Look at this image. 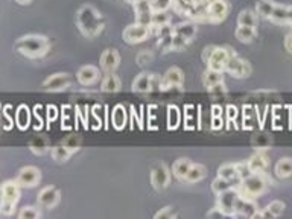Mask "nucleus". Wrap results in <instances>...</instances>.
<instances>
[{
	"mask_svg": "<svg viewBox=\"0 0 292 219\" xmlns=\"http://www.w3.org/2000/svg\"><path fill=\"white\" fill-rule=\"evenodd\" d=\"M76 25L83 35L87 38H94L101 35V32L105 28V20L102 14L91 5L81 6L76 12Z\"/></svg>",
	"mask_w": 292,
	"mask_h": 219,
	"instance_id": "1",
	"label": "nucleus"
},
{
	"mask_svg": "<svg viewBox=\"0 0 292 219\" xmlns=\"http://www.w3.org/2000/svg\"><path fill=\"white\" fill-rule=\"evenodd\" d=\"M14 49L28 58H41L49 52L51 43H49V40L44 35L29 33V35H23L15 41Z\"/></svg>",
	"mask_w": 292,
	"mask_h": 219,
	"instance_id": "2",
	"label": "nucleus"
},
{
	"mask_svg": "<svg viewBox=\"0 0 292 219\" xmlns=\"http://www.w3.org/2000/svg\"><path fill=\"white\" fill-rule=\"evenodd\" d=\"M268 181H269V178H266L265 172H261V174L251 172L248 177L239 180V184L236 186V189L240 196L254 199L256 196H261L266 190Z\"/></svg>",
	"mask_w": 292,
	"mask_h": 219,
	"instance_id": "3",
	"label": "nucleus"
},
{
	"mask_svg": "<svg viewBox=\"0 0 292 219\" xmlns=\"http://www.w3.org/2000/svg\"><path fill=\"white\" fill-rule=\"evenodd\" d=\"M236 54L233 49L230 47H218L215 46L212 55L207 60V69H212V70H218V72H225V67L227 63H229L230 57Z\"/></svg>",
	"mask_w": 292,
	"mask_h": 219,
	"instance_id": "4",
	"label": "nucleus"
},
{
	"mask_svg": "<svg viewBox=\"0 0 292 219\" xmlns=\"http://www.w3.org/2000/svg\"><path fill=\"white\" fill-rule=\"evenodd\" d=\"M151 28L149 26H143V25H139V23H133L129 25L123 29V41L128 43V44H139V43H143L149 38L151 35Z\"/></svg>",
	"mask_w": 292,
	"mask_h": 219,
	"instance_id": "5",
	"label": "nucleus"
},
{
	"mask_svg": "<svg viewBox=\"0 0 292 219\" xmlns=\"http://www.w3.org/2000/svg\"><path fill=\"white\" fill-rule=\"evenodd\" d=\"M183 81H184L183 70L178 69V67H171V69L166 70L163 78L160 79V90L161 92H168V90H172V89H180L181 90Z\"/></svg>",
	"mask_w": 292,
	"mask_h": 219,
	"instance_id": "6",
	"label": "nucleus"
},
{
	"mask_svg": "<svg viewBox=\"0 0 292 219\" xmlns=\"http://www.w3.org/2000/svg\"><path fill=\"white\" fill-rule=\"evenodd\" d=\"M225 72H229L233 78H247L251 73V65L247 60L240 58L237 54H233L227 63Z\"/></svg>",
	"mask_w": 292,
	"mask_h": 219,
	"instance_id": "7",
	"label": "nucleus"
},
{
	"mask_svg": "<svg viewBox=\"0 0 292 219\" xmlns=\"http://www.w3.org/2000/svg\"><path fill=\"white\" fill-rule=\"evenodd\" d=\"M160 79L154 73H140L133 81V92L136 93H148L151 90H160Z\"/></svg>",
	"mask_w": 292,
	"mask_h": 219,
	"instance_id": "8",
	"label": "nucleus"
},
{
	"mask_svg": "<svg viewBox=\"0 0 292 219\" xmlns=\"http://www.w3.org/2000/svg\"><path fill=\"white\" fill-rule=\"evenodd\" d=\"M237 198H239V192L233 186L232 189H229V190H225V192L218 195V207L227 216H234V209H236Z\"/></svg>",
	"mask_w": 292,
	"mask_h": 219,
	"instance_id": "9",
	"label": "nucleus"
},
{
	"mask_svg": "<svg viewBox=\"0 0 292 219\" xmlns=\"http://www.w3.org/2000/svg\"><path fill=\"white\" fill-rule=\"evenodd\" d=\"M40 178H41V172L38 167L26 166L20 169L15 181L20 184V188H34L40 183Z\"/></svg>",
	"mask_w": 292,
	"mask_h": 219,
	"instance_id": "10",
	"label": "nucleus"
},
{
	"mask_svg": "<svg viewBox=\"0 0 292 219\" xmlns=\"http://www.w3.org/2000/svg\"><path fill=\"white\" fill-rule=\"evenodd\" d=\"M133 8L136 14V23L151 28V19L154 14L151 0H139V2L133 3Z\"/></svg>",
	"mask_w": 292,
	"mask_h": 219,
	"instance_id": "11",
	"label": "nucleus"
},
{
	"mask_svg": "<svg viewBox=\"0 0 292 219\" xmlns=\"http://www.w3.org/2000/svg\"><path fill=\"white\" fill-rule=\"evenodd\" d=\"M229 14V3L225 0H213L207 5V22L219 23Z\"/></svg>",
	"mask_w": 292,
	"mask_h": 219,
	"instance_id": "12",
	"label": "nucleus"
},
{
	"mask_svg": "<svg viewBox=\"0 0 292 219\" xmlns=\"http://www.w3.org/2000/svg\"><path fill=\"white\" fill-rule=\"evenodd\" d=\"M171 183V171L166 164H158L151 172V184L155 190H163Z\"/></svg>",
	"mask_w": 292,
	"mask_h": 219,
	"instance_id": "13",
	"label": "nucleus"
},
{
	"mask_svg": "<svg viewBox=\"0 0 292 219\" xmlns=\"http://www.w3.org/2000/svg\"><path fill=\"white\" fill-rule=\"evenodd\" d=\"M101 78V70L97 69L94 65H84L81 67L76 73V79L81 86L84 87H88V86H93L96 81H99Z\"/></svg>",
	"mask_w": 292,
	"mask_h": 219,
	"instance_id": "14",
	"label": "nucleus"
},
{
	"mask_svg": "<svg viewBox=\"0 0 292 219\" xmlns=\"http://www.w3.org/2000/svg\"><path fill=\"white\" fill-rule=\"evenodd\" d=\"M119 63H120V55L116 49H105L101 55V60H99L101 69L105 73L115 72L119 67Z\"/></svg>",
	"mask_w": 292,
	"mask_h": 219,
	"instance_id": "15",
	"label": "nucleus"
},
{
	"mask_svg": "<svg viewBox=\"0 0 292 219\" xmlns=\"http://www.w3.org/2000/svg\"><path fill=\"white\" fill-rule=\"evenodd\" d=\"M257 206L256 201L251 198L240 196L237 198L236 209H234V216H245V218H256L257 216Z\"/></svg>",
	"mask_w": 292,
	"mask_h": 219,
	"instance_id": "16",
	"label": "nucleus"
},
{
	"mask_svg": "<svg viewBox=\"0 0 292 219\" xmlns=\"http://www.w3.org/2000/svg\"><path fill=\"white\" fill-rule=\"evenodd\" d=\"M72 82V78L67 73H55L51 78H47L44 81V89L49 92H61L64 89H67Z\"/></svg>",
	"mask_w": 292,
	"mask_h": 219,
	"instance_id": "17",
	"label": "nucleus"
},
{
	"mask_svg": "<svg viewBox=\"0 0 292 219\" xmlns=\"http://www.w3.org/2000/svg\"><path fill=\"white\" fill-rule=\"evenodd\" d=\"M59 201V190L55 186H47L38 193V204L44 209H52Z\"/></svg>",
	"mask_w": 292,
	"mask_h": 219,
	"instance_id": "18",
	"label": "nucleus"
},
{
	"mask_svg": "<svg viewBox=\"0 0 292 219\" xmlns=\"http://www.w3.org/2000/svg\"><path fill=\"white\" fill-rule=\"evenodd\" d=\"M0 198L2 201H12L17 203L20 198V184L17 181H6L0 188Z\"/></svg>",
	"mask_w": 292,
	"mask_h": 219,
	"instance_id": "19",
	"label": "nucleus"
},
{
	"mask_svg": "<svg viewBox=\"0 0 292 219\" xmlns=\"http://www.w3.org/2000/svg\"><path fill=\"white\" fill-rule=\"evenodd\" d=\"M128 122V114L125 111V107L123 105H116L111 111V124H113V128L120 131L125 128Z\"/></svg>",
	"mask_w": 292,
	"mask_h": 219,
	"instance_id": "20",
	"label": "nucleus"
},
{
	"mask_svg": "<svg viewBox=\"0 0 292 219\" xmlns=\"http://www.w3.org/2000/svg\"><path fill=\"white\" fill-rule=\"evenodd\" d=\"M174 33L175 35H180V37L186 38L190 43L195 38V35H197V25L192 23V22L180 23V25L174 26Z\"/></svg>",
	"mask_w": 292,
	"mask_h": 219,
	"instance_id": "21",
	"label": "nucleus"
},
{
	"mask_svg": "<svg viewBox=\"0 0 292 219\" xmlns=\"http://www.w3.org/2000/svg\"><path fill=\"white\" fill-rule=\"evenodd\" d=\"M101 90L105 93H116L120 90V79L115 72H110L101 82Z\"/></svg>",
	"mask_w": 292,
	"mask_h": 219,
	"instance_id": "22",
	"label": "nucleus"
},
{
	"mask_svg": "<svg viewBox=\"0 0 292 219\" xmlns=\"http://www.w3.org/2000/svg\"><path fill=\"white\" fill-rule=\"evenodd\" d=\"M207 175V167L204 164H200V163H192L190 169L184 178L186 183H198L201 180H204Z\"/></svg>",
	"mask_w": 292,
	"mask_h": 219,
	"instance_id": "23",
	"label": "nucleus"
},
{
	"mask_svg": "<svg viewBox=\"0 0 292 219\" xmlns=\"http://www.w3.org/2000/svg\"><path fill=\"white\" fill-rule=\"evenodd\" d=\"M190 166H192V161L189 158H178L174 164H172V175L176 178V180H180V181H184L189 169H190Z\"/></svg>",
	"mask_w": 292,
	"mask_h": 219,
	"instance_id": "24",
	"label": "nucleus"
},
{
	"mask_svg": "<svg viewBox=\"0 0 292 219\" xmlns=\"http://www.w3.org/2000/svg\"><path fill=\"white\" fill-rule=\"evenodd\" d=\"M247 163H248V167H250V171H251L253 174H261V172H265V169H266L268 158H266L265 154L259 153V154L253 156Z\"/></svg>",
	"mask_w": 292,
	"mask_h": 219,
	"instance_id": "25",
	"label": "nucleus"
},
{
	"mask_svg": "<svg viewBox=\"0 0 292 219\" xmlns=\"http://www.w3.org/2000/svg\"><path fill=\"white\" fill-rule=\"evenodd\" d=\"M237 26L256 28L257 26V14L251 9H242L237 15Z\"/></svg>",
	"mask_w": 292,
	"mask_h": 219,
	"instance_id": "26",
	"label": "nucleus"
},
{
	"mask_svg": "<svg viewBox=\"0 0 292 219\" xmlns=\"http://www.w3.org/2000/svg\"><path fill=\"white\" fill-rule=\"evenodd\" d=\"M234 37L240 43H251L257 37L256 28H247V26H237L234 31Z\"/></svg>",
	"mask_w": 292,
	"mask_h": 219,
	"instance_id": "27",
	"label": "nucleus"
},
{
	"mask_svg": "<svg viewBox=\"0 0 292 219\" xmlns=\"http://www.w3.org/2000/svg\"><path fill=\"white\" fill-rule=\"evenodd\" d=\"M224 82V72H218V70H212V69H207L204 72V76H203V84L205 89H210L216 86V84H221Z\"/></svg>",
	"mask_w": 292,
	"mask_h": 219,
	"instance_id": "28",
	"label": "nucleus"
},
{
	"mask_svg": "<svg viewBox=\"0 0 292 219\" xmlns=\"http://www.w3.org/2000/svg\"><path fill=\"white\" fill-rule=\"evenodd\" d=\"M197 6L193 0H172V9L180 15H186L190 19V14L193 8Z\"/></svg>",
	"mask_w": 292,
	"mask_h": 219,
	"instance_id": "29",
	"label": "nucleus"
},
{
	"mask_svg": "<svg viewBox=\"0 0 292 219\" xmlns=\"http://www.w3.org/2000/svg\"><path fill=\"white\" fill-rule=\"evenodd\" d=\"M15 124L20 129H26L30 124V111L26 105H20L15 111Z\"/></svg>",
	"mask_w": 292,
	"mask_h": 219,
	"instance_id": "30",
	"label": "nucleus"
},
{
	"mask_svg": "<svg viewBox=\"0 0 292 219\" xmlns=\"http://www.w3.org/2000/svg\"><path fill=\"white\" fill-rule=\"evenodd\" d=\"M275 3L274 0H259L257 5H256V14L257 15H261L262 19H268L269 20V17L275 8Z\"/></svg>",
	"mask_w": 292,
	"mask_h": 219,
	"instance_id": "31",
	"label": "nucleus"
},
{
	"mask_svg": "<svg viewBox=\"0 0 292 219\" xmlns=\"http://www.w3.org/2000/svg\"><path fill=\"white\" fill-rule=\"evenodd\" d=\"M171 25V15L168 14V11H158L152 14L151 19V31H157L161 26Z\"/></svg>",
	"mask_w": 292,
	"mask_h": 219,
	"instance_id": "32",
	"label": "nucleus"
},
{
	"mask_svg": "<svg viewBox=\"0 0 292 219\" xmlns=\"http://www.w3.org/2000/svg\"><path fill=\"white\" fill-rule=\"evenodd\" d=\"M269 20L277 25H288V6L286 5H275Z\"/></svg>",
	"mask_w": 292,
	"mask_h": 219,
	"instance_id": "33",
	"label": "nucleus"
},
{
	"mask_svg": "<svg viewBox=\"0 0 292 219\" xmlns=\"http://www.w3.org/2000/svg\"><path fill=\"white\" fill-rule=\"evenodd\" d=\"M181 121V111L176 105H169L168 107V129H176L180 126Z\"/></svg>",
	"mask_w": 292,
	"mask_h": 219,
	"instance_id": "34",
	"label": "nucleus"
},
{
	"mask_svg": "<svg viewBox=\"0 0 292 219\" xmlns=\"http://www.w3.org/2000/svg\"><path fill=\"white\" fill-rule=\"evenodd\" d=\"M275 174L280 178H286L289 175H292V158H282L279 160V163L275 164Z\"/></svg>",
	"mask_w": 292,
	"mask_h": 219,
	"instance_id": "35",
	"label": "nucleus"
},
{
	"mask_svg": "<svg viewBox=\"0 0 292 219\" xmlns=\"http://www.w3.org/2000/svg\"><path fill=\"white\" fill-rule=\"evenodd\" d=\"M51 154H52V158H54L55 161L64 163V161L69 160V157H70L73 153H72V151H70L66 145H58V146L52 148Z\"/></svg>",
	"mask_w": 292,
	"mask_h": 219,
	"instance_id": "36",
	"label": "nucleus"
},
{
	"mask_svg": "<svg viewBox=\"0 0 292 219\" xmlns=\"http://www.w3.org/2000/svg\"><path fill=\"white\" fill-rule=\"evenodd\" d=\"M30 151L34 154H37V156H41V154H44V153H47L49 151V143H47V140L44 139V137H35L34 140L30 142Z\"/></svg>",
	"mask_w": 292,
	"mask_h": 219,
	"instance_id": "37",
	"label": "nucleus"
},
{
	"mask_svg": "<svg viewBox=\"0 0 292 219\" xmlns=\"http://www.w3.org/2000/svg\"><path fill=\"white\" fill-rule=\"evenodd\" d=\"M218 177L221 178H225V180H234L237 177V171H236V164H232V163H227V164H222L219 169H218Z\"/></svg>",
	"mask_w": 292,
	"mask_h": 219,
	"instance_id": "38",
	"label": "nucleus"
},
{
	"mask_svg": "<svg viewBox=\"0 0 292 219\" xmlns=\"http://www.w3.org/2000/svg\"><path fill=\"white\" fill-rule=\"evenodd\" d=\"M233 186H232V183H230V180H225V178H221V177H216L215 180H213V183H212V190L216 193V195H219V193H222V192H225V190H229V189H232Z\"/></svg>",
	"mask_w": 292,
	"mask_h": 219,
	"instance_id": "39",
	"label": "nucleus"
},
{
	"mask_svg": "<svg viewBox=\"0 0 292 219\" xmlns=\"http://www.w3.org/2000/svg\"><path fill=\"white\" fill-rule=\"evenodd\" d=\"M222 108L219 105L212 107V129H221L222 128Z\"/></svg>",
	"mask_w": 292,
	"mask_h": 219,
	"instance_id": "40",
	"label": "nucleus"
},
{
	"mask_svg": "<svg viewBox=\"0 0 292 219\" xmlns=\"http://www.w3.org/2000/svg\"><path fill=\"white\" fill-rule=\"evenodd\" d=\"M151 5L154 12L168 11L169 8H172V0H151Z\"/></svg>",
	"mask_w": 292,
	"mask_h": 219,
	"instance_id": "41",
	"label": "nucleus"
},
{
	"mask_svg": "<svg viewBox=\"0 0 292 219\" xmlns=\"http://www.w3.org/2000/svg\"><path fill=\"white\" fill-rule=\"evenodd\" d=\"M15 204L17 203H12V201H2V203H0V215L11 216L15 210Z\"/></svg>",
	"mask_w": 292,
	"mask_h": 219,
	"instance_id": "42",
	"label": "nucleus"
},
{
	"mask_svg": "<svg viewBox=\"0 0 292 219\" xmlns=\"http://www.w3.org/2000/svg\"><path fill=\"white\" fill-rule=\"evenodd\" d=\"M271 213H272V216L275 218V216H280L282 213H283V210H285V204L282 203V201H272V203L266 207Z\"/></svg>",
	"mask_w": 292,
	"mask_h": 219,
	"instance_id": "43",
	"label": "nucleus"
},
{
	"mask_svg": "<svg viewBox=\"0 0 292 219\" xmlns=\"http://www.w3.org/2000/svg\"><path fill=\"white\" fill-rule=\"evenodd\" d=\"M20 218H25V219H37V218H40V212L35 209V207H25L22 212H20V215H19Z\"/></svg>",
	"mask_w": 292,
	"mask_h": 219,
	"instance_id": "44",
	"label": "nucleus"
},
{
	"mask_svg": "<svg viewBox=\"0 0 292 219\" xmlns=\"http://www.w3.org/2000/svg\"><path fill=\"white\" fill-rule=\"evenodd\" d=\"M236 171H237V178L242 180L251 174L250 167H248V163H236Z\"/></svg>",
	"mask_w": 292,
	"mask_h": 219,
	"instance_id": "45",
	"label": "nucleus"
},
{
	"mask_svg": "<svg viewBox=\"0 0 292 219\" xmlns=\"http://www.w3.org/2000/svg\"><path fill=\"white\" fill-rule=\"evenodd\" d=\"M152 61V54L151 52H140L137 55V63L139 65H148Z\"/></svg>",
	"mask_w": 292,
	"mask_h": 219,
	"instance_id": "46",
	"label": "nucleus"
},
{
	"mask_svg": "<svg viewBox=\"0 0 292 219\" xmlns=\"http://www.w3.org/2000/svg\"><path fill=\"white\" fill-rule=\"evenodd\" d=\"M225 114H227V122H234L239 111H237V108L234 105H229L225 108Z\"/></svg>",
	"mask_w": 292,
	"mask_h": 219,
	"instance_id": "47",
	"label": "nucleus"
},
{
	"mask_svg": "<svg viewBox=\"0 0 292 219\" xmlns=\"http://www.w3.org/2000/svg\"><path fill=\"white\" fill-rule=\"evenodd\" d=\"M62 145H66L72 153H75V151H78L79 149V145H81V142H79V139L78 137H69V139H66V142H64Z\"/></svg>",
	"mask_w": 292,
	"mask_h": 219,
	"instance_id": "48",
	"label": "nucleus"
},
{
	"mask_svg": "<svg viewBox=\"0 0 292 219\" xmlns=\"http://www.w3.org/2000/svg\"><path fill=\"white\" fill-rule=\"evenodd\" d=\"M57 117H58V108L55 105H49L47 107V121L54 122V121H57Z\"/></svg>",
	"mask_w": 292,
	"mask_h": 219,
	"instance_id": "49",
	"label": "nucleus"
},
{
	"mask_svg": "<svg viewBox=\"0 0 292 219\" xmlns=\"http://www.w3.org/2000/svg\"><path fill=\"white\" fill-rule=\"evenodd\" d=\"M171 216H175L172 207H165V209H161L158 213H155V218H171Z\"/></svg>",
	"mask_w": 292,
	"mask_h": 219,
	"instance_id": "50",
	"label": "nucleus"
},
{
	"mask_svg": "<svg viewBox=\"0 0 292 219\" xmlns=\"http://www.w3.org/2000/svg\"><path fill=\"white\" fill-rule=\"evenodd\" d=\"M207 218H227V215L216 206L215 209H212V210L207 213Z\"/></svg>",
	"mask_w": 292,
	"mask_h": 219,
	"instance_id": "51",
	"label": "nucleus"
},
{
	"mask_svg": "<svg viewBox=\"0 0 292 219\" xmlns=\"http://www.w3.org/2000/svg\"><path fill=\"white\" fill-rule=\"evenodd\" d=\"M208 90L213 94H221V93H225V86H224V82H221V84H216V86H213V87H210Z\"/></svg>",
	"mask_w": 292,
	"mask_h": 219,
	"instance_id": "52",
	"label": "nucleus"
},
{
	"mask_svg": "<svg viewBox=\"0 0 292 219\" xmlns=\"http://www.w3.org/2000/svg\"><path fill=\"white\" fill-rule=\"evenodd\" d=\"M213 49H215V46H207L203 50V61L204 63H207V60L210 58V55H212V52H213Z\"/></svg>",
	"mask_w": 292,
	"mask_h": 219,
	"instance_id": "53",
	"label": "nucleus"
},
{
	"mask_svg": "<svg viewBox=\"0 0 292 219\" xmlns=\"http://www.w3.org/2000/svg\"><path fill=\"white\" fill-rule=\"evenodd\" d=\"M285 47H286V50L289 54H292V32L288 33L286 38H285Z\"/></svg>",
	"mask_w": 292,
	"mask_h": 219,
	"instance_id": "54",
	"label": "nucleus"
},
{
	"mask_svg": "<svg viewBox=\"0 0 292 219\" xmlns=\"http://www.w3.org/2000/svg\"><path fill=\"white\" fill-rule=\"evenodd\" d=\"M288 25L292 26V6H288Z\"/></svg>",
	"mask_w": 292,
	"mask_h": 219,
	"instance_id": "55",
	"label": "nucleus"
},
{
	"mask_svg": "<svg viewBox=\"0 0 292 219\" xmlns=\"http://www.w3.org/2000/svg\"><path fill=\"white\" fill-rule=\"evenodd\" d=\"M15 2H17L19 5H28V3L32 2V0H15Z\"/></svg>",
	"mask_w": 292,
	"mask_h": 219,
	"instance_id": "56",
	"label": "nucleus"
},
{
	"mask_svg": "<svg viewBox=\"0 0 292 219\" xmlns=\"http://www.w3.org/2000/svg\"><path fill=\"white\" fill-rule=\"evenodd\" d=\"M193 2H195V5H207L205 0H193Z\"/></svg>",
	"mask_w": 292,
	"mask_h": 219,
	"instance_id": "57",
	"label": "nucleus"
},
{
	"mask_svg": "<svg viewBox=\"0 0 292 219\" xmlns=\"http://www.w3.org/2000/svg\"><path fill=\"white\" fill-rule=\"evenodd\" d=\"M125 2H128V3H131V5H133V3L139 2V0H125Z\"/></svg>",
	"mask_w": 292,
	"mask_h": 219,
	"instance_id": "58",
	"label": "nucleus"
}]
</instances>
